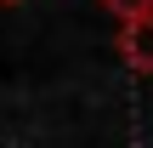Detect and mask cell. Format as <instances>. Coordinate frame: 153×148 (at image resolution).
<instances>
[{
	"instance_id": "1",
	"label": "cell",
	"mask_w": 153,
	"mask_h": 148,
	"mask_svg": "<svg viewBox=\"0 0 153 148\" xmlns=\"http://www.w3.org/2000/svg\"><path fill=\"white\" fill-rule=\"evenodd\" d=\"M119 57L131 74H153V11L148 17H131L119 29Z\"/></svg>"
},
{
	"instance_id": "2",
	"label": "cell",
	"mask_w": 153,
	"mask_h": 148,
	"mask_svg": "<svg viewBox=\"0 0 153 148\" xmlns=\"http://www.w3.org/2000/svg\"><path fill=\"white\" fill-rule=\"evenodd\" d=\"M102 11H114L119 23H131V17H148L153 0H102Z\"/></svg>"
},
{
	"instance_id": "3",
	"label": "cell",
	"mask_w": 153,
	"mask_h": 148,
	"mask_svg": "<svg viewBox=\"0 0 153 148\" xmlns=\"http://www.w3.org/2000/svg\"><path fill=\"white\" fill-rule=\"evenodd\" d=\"M0 6H23V0H0Z\"/></svg>"
}]
</instances>
